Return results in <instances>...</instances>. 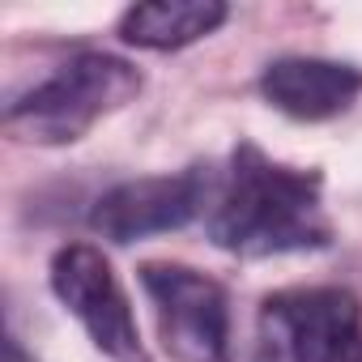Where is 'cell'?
<instances>
[{"instance_id":"obj_3","label":"cell","mask_w":362,"mask_h":362,"mask_svg":"<svg viewBox=\"0 0 362 362\" xmlns=\"http://www.w3.org/2000/svg\"><path fill=\"white\" fill-rule=\"evenodd\" d=\"M252 362H362V303L341 286H294L260 303Z\"/></svg>"},{"instance_id":"obj_1","label":"cell","mask_w":362,"mask_h":362,"mask_svg":"<svg viewBox=\"0 0 362 362\" xmlns=\"http://www.w3.org/2000/svg\"><path fill=\"white\" fill-rule=\"evenodd\" d=\"M214 247L239 260L290 252H324L332 218L324 209V175L269 158L256 141H239L205 214Z\"/></svg>"},{"instance_id":"obj_8","label":"cell","mask_w":362,"mask_h":362,"mask_svg":"<svg viewBox=\"0 0 362 362\" xmlns=\"http://www.w3.org/2000/svg\"><path fill=\"white\" fill-rule=\"evenodd\" d=\"M222 0H153V5H132L119 18V39L141 52H179L209 39L226 22Z\"/></svg>"},{"instance_id":"obj_2","label":"cell","mask_w":362,"mask_h":362,"mask_svg":"<svg viewBox=\"0 0 362 362\" xmlns=\"http://www.w3.org/2000/svg\"><path fill=\"white\" fill-rule=\"evenodd\" d=\"M141 69L111 52H77L5 103V132L26 145H73L141 94Z\"/></svg>"},{"instance_id":"obj_7","label":"cell","mask_w":362,"mask_h":362,"mask_svg":"<svg viewBox=\"0 0 362 362\" xmlns=\"http://www.w3.org/2000/svg\"><path fill=\"white\" fill-rule=\"evenodd\" d=\"M260 94L281 115L320 124L354 107V98L362 94V69L345 60H324V56H281L264 64Z\"/></svg>"},{"instance_id":"obj_4","label":"cell","mask_w":362,"mask_h":362,"mask_svg":"<svg viewBox=\"0 0 362 362\" xmlns=\"http://www.w3.org/2000/svg\"><path fill=\"white\" fill-rule=\"evenodd\" d=\"M141 290L153 307L158 341L175 362H230L226 290L188 264H141Z\"/></svg>"},{"instance_id":"obj_5","label":"cell","mask_w":362,"mask_h":362,"mask_svg":"<svg viewBox=\"0 0 362 362\" xmlns=\"http://www.w3.org/2000/svg\"><path fill=\"white\" fill-rule=\"evenodd\" d=\"M218 175L209 166H184L175 175H141L107 188L90 209V230L107 243H136L149 235H170L209 214Z\"/></svg>"},{"instance_id":"obj_6","label":"cell","mask_w":362,"mask_h":362,"mask_svg":"<svg viewBox=\"0 0 362 362\" xmlns=\"http://www.w3.org/2000/svg\"><path fill=\"white\" fill-rule=\"evenodd\" d=\"M52 290L64 311L86 328L98 354L115 362H149L141 345V328L132 303L111 269V260L94 243H64L52 256Z\"/></svg>"},{"instance_id":"obj_9","label":"cell","mask_w":362,"mask_h":362,"mask_svg":"<svg viewBox=\"0 0 362 362\" xmlns=\"http://www.w3.org/2000/svg\"><path fill=\"white\" fill-rule=\"evenodd\" d=\"M5 362H35L26 349H22V341H18V332H9L5 337Z\"/></svg>"}]
</instances>
